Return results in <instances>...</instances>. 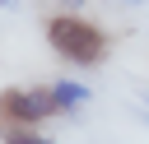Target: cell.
<instances>
[{
  "mask_svg": "<svg viewBox=\"0 0 149 144\" xmlns=\"http://www.w3.org/2000/svg\"><path fill=\"white\" fill-rule=\"evenodd\" d=\"M47 46L56 56H65L70 65H98L107 56V33L93 19H79L74 9H65V14L47 19Z\"/></svg>",
  "mask_w": 149,
  "mask_h": 144,
  "instance_id": "6da1fadb",
  "label": "cell"
},
{
  "mask_svg": "<svg viewBox=\"0 0 149 144\" xmlns=\"http://www.w3.org/2000/svg\"><path fill=\"white\" fill-rule=\"evenodd\" d=\"M61 107H56V93L51 88H5L0 93V121H9V125H37V121H47V116H56Z\"/></svg>",
  "mask_w": 149,
  "mask_h": 144,
  "instance_id": "7a4b0ae2",
  "label": "cell"
},
{
  "mask_svg": "<svg viewBox=\"0 0 149 144\" xmlns=\"http://www.w3.org/2000/svg\"><path fill=\"white\" fill-rule=\"evenodd\" d=\"M51 93H56V107H61V111H79V107L88 102V88H84L79 79H56Z\"/></svg>",
  "mask_w": 149,
  "mask_h": 144,
  "instance_id": "3957f363",
  "label": "cell"
},
{
  "mask_svg": "<svg viewBox=\"0 0 149 144\" xmlns=\"http://www.w3.org/2000/svg\"><path fill=\"white\" fill-rule=\"evenodd\" d=\"M0 135H5V144H51V139H42L33 125H9V121H0Z\"/></svg>",
  "mask_w": 149,
  "mask_h": 144,
  "instance_id": "277c9868",
  "label": "cell"
},
{
  "mask_svg": "<svg viewBox=\"0 0 149 144\" xmlns=\"http://www.w3.org/2000/svg\"><path fill=\"white\" fill-rule=\"evenodd\" d=\"M61 5H70V9H79V5H84V0H61Z\"/></svg>",
  "mask_w": 149,
  "mask_h": 144,
  "instance_id": "5b68a950",
  "label": "cell"
},
{
  "mask_svg": "<svg viewBox=\"0 0 149 144\" xmlns=\"http://www.w3.org/2000/svg\"><path fill=\"white\" fill-rule=\"evenodd\" d=\"M130 5H140V0H130Z\"/></svg>",
  "mask_w": 149,
  "mask_h": 144,
  "instance_id": "8992f818",
  "label": "cell"
}]
</instances>
